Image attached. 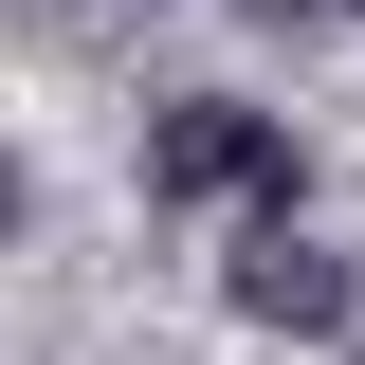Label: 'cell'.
Returning a JSON list of instances; mask_svg holds the SVG:
<instances>
[{"mask_svg":"<svg viewBox=\"0 0 365 365\" xmlns=\"http://www.w3.org/2000/svg\"><path fill=\"white\" fill-rule=\"evenodd\" d=\"M146 201H256V220H292V128L274 110H237V91H182V110H146Z\"/></svg>","mask_w":365,"mask_h":365,"instance_id":"1","label":"cell"},{"mask_svg":"<svg viewBox=\"0 0 365 365\" xmlns=\"http://www.w3.org/2000/svg\"><path fill=\"white\" fill-rule=\"evenodd\" d=\"M237 329H292V347H311V329H365V292H347V256H329V237H292V220H256L237 237Z\"/></svg>","mask_w":365,"mask_h":365,"instance_id":"2","label":"cell"},{"mask_svg":"<svg viewBox=\"0 0 365 365\" xmlns=\"http://www.w3.org/2000/svg\"><path fill=\"white\" fill-rule=\"evenodd\" d=\"M347 19H365V0H347Z\"/></svg>","mask_w":365,"mask_h":365,"instance_id":"3","label":"cell"}]
</instances>
